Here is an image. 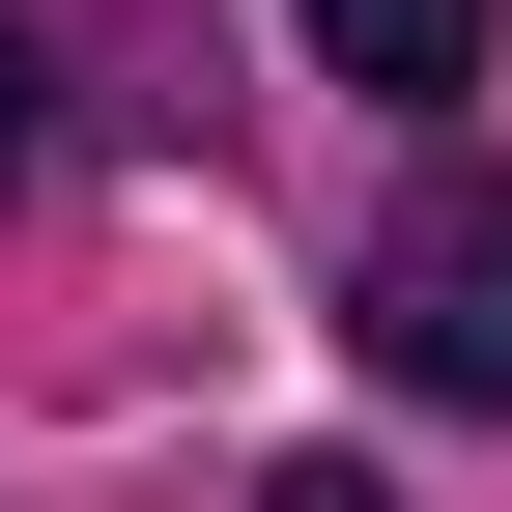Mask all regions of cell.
Instances as JSON below:
<instances>
[{
	"instance_id": "3957f363",
	"label": "cell",
	"mask_w": 512,
	"mask_h": 512,
	"mask_svg": "<svg viewBox=\"0 0 512 512\" xmlns=\"http://www.w3.org/2000/svg\"><path fill=\"white\" fill-rule=\"evenodd\" d=\"M256 512H399V484H370V456H285V484H256Z\"/></svg>"
},
{
	"instance_id": "6da1fadb",
	"label": "cell",
	"mask_w": 512,
	"mask_h": 512,
	"mask_svg": "<svg viewBox=\"0 0 512 512\" xmlns=\"http://www.w3.org/2000/svg\"><path fill=\"white\" fill-rule=\"evenodd\" d=\"M370 370L399 399H512V171L484 143H427L399 228H370Z\"/></svg>"
},
{
	"instance_id": "277c9868",
	"label": "cell",
	"mask_w": 512,
	"mask_h": 512,
	"mask_svg": "<svg viewBox=\"0 0 512 512\" xmlns=\"http://www.w3.org/2000/svg\"><path fill=\"white\" fill-rule=\"evenodd\" d=\"M0 171H29V57H0Z\"/></svg>"
},
{
	"instance_id": "7a4b0ae2",
	"label": "cell",
	"mask_w": 512,
	"mask_h": 512,
	"mask_svg": "<svg viewBox=\"0 0 512 512\" xmlns=\"http://www.w3.org/2000/svg\"><path fill=\"white\" fill-rule=\"evenodd\" d=\"M313 57H342V86H399V114H427V86H484V0H313Z\"/></svg>"
}]
</instances>
